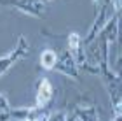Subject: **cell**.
Returning <instances> with one entry per match:
<instances>
[{
    "instance_id": "obj_1",
    "label": "cell",
    "mask_w": 122,
    "mask_h": 121,
    "mask_svg": "<svg viewBox=\"0 0 122 121\" xmlns=\"http://www.w3.org/2000/svg\"><path fill=\"white\" fill-rule=\"evenodd\" d=\"M51 98H52V86L47 79H42L40 86H38V93H37V107L38 109L46 107Z\"/></svg>"
},
{
    "instance_id": "obj_2",
    "label": "cell",
    "mask_w": 122,
    "mask_h": 121,
    "mask_svg": "<svg viewBox=\"0 0 122 121\" xmlns=\"http://www.w3.org/2000/svg\"><path fill=\"white\" fill-rule=\"evenodd\" d=\"M54 63H56V53L51 51V49H46V51L40 54V65L44 69L51 70L54 67Z\"/></svg>"
},
{
    "instance_id": "obj_3",
    "label": "cell",
    "mask_w": 122,
    "mask_h": 121,
    "mask_svg": "<svg viewBox=\"0 0 122 121\" xmlns=\"http://www.w3.org/2000/svg\"><path fill=\"white\" fill-rule=\"evenodd\" d=\"M79 42H80L79 35H77V34H70V47L77 49V47H79Z\"/></svg>"
},
{
    "instance_id": "obj_4",
    "label": "cell",
    "mask_w": 122,
    "mask_h": 121,
    "mask_svg": "<svg viewBox=\"0 0 122 121\" xmlns=\"http://www.w3.org/2000/svg\"><path fill=\"white\" fill-rule=\"evenodd\" d=\"M28 121H46V118H40V119L37 118V119H28Z\"/></svg>"
}]
</instances>
